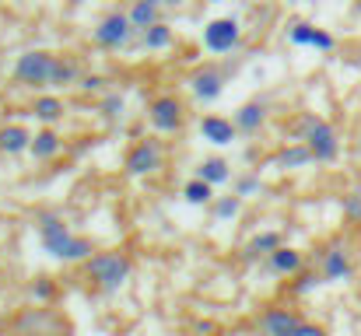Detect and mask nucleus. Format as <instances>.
Here are the masks:
<instances>
[{
	"label": "nucleus",
	"instance_id": "6",
	"mask_svg": "<svg viewBox=\"0 0 361 336\" xmlns=\"http://www.w3.org/2000/svg\"><path fill=\"white\" fill-rule=\"evenodd\" d=\"M204 46L211 53H228L239 46V21L235 18H214L207 28H204Z\"/></svg>",
	"mask_w": 361,
	"mask_h": 336
},
{
	"label": "nucleus",
	"instance_id": "15",
	"mask_svg": "<svg viewBox=\"0 0 361 336\" xmlns=\"http://www.w3.org/2000/svg\"><path fill=\"white\" fill-rule=\"evenodd\" d=\"M193 95L200 99V102H214L218 95H221V74L218 70H200L197 77H193Z\"/></svg>",
	"mask_w": 361,
	"mask_h": 336
},
{
	"label": "nucleus",
	"instance_id": "10",
	"mask_svg": "<svg viewBox=\"0 0 361 336\" xmlns=\"http://www.w3.org/2000/svg\"><path fill=\"white\" fill-rule=\"evenodd\" d=\"M298 326H302V319H298L295 309H267L263 319H259L263 336H295Z\"/></svg>",
	"mask_w": 361,
	"mask_h": 336
},
{
	"label": "nucleus",
	"instance_id": "21",
	"mask_svg": "<svg viewBox=\"0 0 361 336\" xmlns=\"http://www.w3.org/2000/svg\"><path fill=\"white\" fill-rule=\"evenodd\" d=\"M140 42H144V49H165L172 42V28L165 21H158V25H151V28L140 32Z\"/></svg>",
	"mask_w": 361,
	"mask_h": 336
},
{
	"label": "nucleus",
	"instance_id": "23",
	"mask_svg": "<svg viewBox=\"0 0 361 336\" xmlns=\"http://www.w3.org/2000/svg\"><path fill=\"white\" fill-rule=\"evenodd\" d=\"M274 249H281V235H277V231H263V235H256V238L245 245V256L256 259V256H270Z\"/></svg>",
	"mask_w": 361,
	"mask_h": 336
},
{
	"label": "nucleus",
	"instance_id": "11",
	"mask_svg": "<svg viewBox=\"0 0 361 336\" xmlns=\"http://www.w3.org/2000/svg\"><path fill=\"white\" fill-rule=\"evenodd\" d=\"M235 133H239L235 119H221V116H204L200 119V137L218 144V147H228L235 140Z\"/></svg>",
	"mask_w": 361,
	"mask_h": 336
},
{
	"label": "nucleus",
	"instance_id": "9",
	"mask_svg": "<svg viewBox=\"0 0 361 336\" xmlns=\"http://www.w3.org/2000/svg\"><path fill=\"white\" fill-rule=\"evenodd\" d=\"M161 168V147L154 140H140L126 154V175H151Z\"/></svg>",
	"mask_w": 361,
	"mask_h": 336
},
{
	"label": "nucleus",
	"instance_id": "2",
	"mask_svg": "<svg viewBox=\"0 0 361 336\" xmlns=\"http://www.w3.org/2000/svg\"><path fill=\"white\" fill-rule=\"evenodd\" d=\"M85 270H88V280L99 287V291H120L123 284H126V277H130V256L126 252H95L88 263H85Z\"/></svg>",
	"mask_w": 361,
	"mask_h": 336
},
{
	"label": "nucleus",
	"instance_id": "3",
	"mask_svg": "<svg viewBox=\"0 0 361 336\" xmlns=\"http://www.w3.org/2000/svg\"><path fill=\"white\" fill-rule=\"evenodd\" d=\"M298 130H302V140L309 144V151H312L316 161H334V158H337L341 140H337V130H334L326 119L305 116V119L298 123Z\"/></svg>",
	"mask_w": 361,
	"mask_h": 336
},
{
	"label": "nucleus",
	"instance_id": "12",
	"mask_svg": "<svg viewBox=\"0 0 361 336\" xmlns=\"http://www.w3.org/2000/svg\"><path fill=\"white\" fill-rule=\"evenodd\" d=\"M267 266H270L277 277H295V273H302L305 259H302V252H298V249L281 245V249H274V252L267 256Z\"/></svg>",
	"mask_w": 361,
	"mask_h": 336
},
{
	"label": "nucleus",
	"instance_id": "14",
	"mask_svg": "<svg viewBox=\"0 0 361 336\" xmlns=\"http://www.w3.org/2000/svg\"><path fill=\"white\" fill-rule=\"evenodd\" d=\"M28 147H32V133H28L25 126L11 123V126L0 130V151H4V154H21V151H28Z\"/></svg>",
	"mask_w": 361,
	"mask_h": 336
},
{
	"label": "nucleus",
	"instance_id": "31",
	"mask_svg": "<svg viewBox=\"0 0 361 336\" xmlns=\"http://www.w3.org/2000/svg\"><path fill=\"white\" fill-rule=\"evenodd\" d=\"M256 186H259V179H256V175H249V179H242L239 182V189H235V193H239V197H249Z\"/></svg>",
	"mask_w": 361,
	"mask_h": 336
},
{
	"label": "nucleus",
	"instance_id": "7",
	"mask_svg": "<svg viewBox=\"0 0 361 336\" xmlns=\"http://www.w3.org/2000/svg\"><path fill=\"white\" fill-rule=\"evenodd\" d=\"M355 273V263H351V252H348V245H330L326 252H323V266H319V277L326 280V284H341V280H348Z\"/></svg>",
	"mask_w": 361,
	"mask_h": 336
},
{
	"label": "nucleus",
	"instance_id": "26",
	"mask_svg": "<svg viewBox=\"0 0 361 336\" xmlns=\"http://www.w3.org/2000/svg\"><path fill=\"white\" fill-rule=\"evenodd\" d=\"M53 291H56V287H53V280H49V277H39V280L32 284V298H35L39 305L53 301Z\"/></svg>",
	"mask_w": 361,
	"mask_h": 336
},
{
	"label": "nucleus",
	"instance_id": "35",
	"mask_svg": "<svg viewBox=\"0 0 361 336\" xmlns=\"http://www.w3.org/2000/svg\"><path fill=\"white\" fill-rule=\"evenodd\" d=\"M0 326H4V316H0Z\"/></svg>",
	"mask_w": 361,
	"mask_h": 336
},
{
	"label": "nucleus",
	"instance_id": "33",
	"mask_svg": "<svg viewBox=\"0 0 361 336\" xmlns=\"http://www.w3.org/2000/svg\"><path fill=\"white\" fill-rule=\"evenodd\" d=\"M161 4H165V7H179L183 0H161Z\"/></svg>",
	"mask_w": 361,
	"mask_h": 336
},
{
	"label": "nucleus",
	"instance_id": "18",
	"mask_svg": "<svg viewBox=\"0 0 361 336\" xmlns=\"http://www.w3.org/2000/svg\"><path fill=\"white\" fill-rule=\"evenodd\" d=\"M32 116L42 119V123H56V119H63V99H56V95H42V99H35Z\"/></svg>",
	"mask_w": 361,
	"mask_h": 336
},
{
	"label": "nucleus",
	"instance_id": "20",
	"mask_svg": "<svg viewBox=\"0 0 361 336\" xmlns=\"http://www.w3.org/2000/svg\"><path fill=\"white\" fill-rule=\"evenodd\" d=\"M183 197H186V204H193V207H207V204H214V186L197 175L193 182H186Z\"/></svg>",
	"mask_w": 361,
	"mask_h": 336
},
{
	"label": "nucleus",
	"instance_id": "16",
	"mask_svg": "<svg viewBox=\"0 0 361 336\" xmlns=\"http://www.w3.org/2000/svg\"><path fill=\"white\" fill-rule=\"evenodd\" d=\"M197 175H200L204 182H211V186H221V182L232 179V165H228L225 158H207V161H200Z\"/></svg>",
	"mask_w": 361,
	"mask_h": 336
},
{
	"label": "nucleus",
	"instance_id": "1",
	"mask_svg": "<svg viewBox=\"0 0 361 336\" xmlns=\"http://www.w3.org/2000/svg\"><path fill=\"white\" fill-rule=\"evenodd\" d=\"M39 238H42V249L53 256V259H63V263H88L92 259V242L85 235H74L67 224L53 214H46L39 224Z\"/></svg>",
	"mask_w": 361,
	"mask_h": 336
},
{
	"label": "nucleus",
	"instance_id": "34",
	"mask_svg": "<svg viewBox=\"0 0 361 336\" xmlns=\"http://www.w3.org/2000/svg\"><path fill=\"white\" fill-rule=\"evenodd\" d=\"M358 14H361V0H358Z\"/></svg>",
	"mask_w": 361,
	"mask_h": 336
},
{
	"label": "nucleus",
	"instance_id": "29",
	"mask_svg": "<svg viewBox=\"0 0 361 336\" xmlns=\"http://www.w3.org/2000/svg\"><path fill=\"white\" fill-rule=\"evenodd\" d=\"M123 109H126V106H123L120 95H106V99H102V112H106L109 119H120Z\"/></svg>",
	"mask_w": 361,
	"mask_h": 336
},
{
	"label": "nucleus",
	"instance_id": "17",
	"mask_svg": "<svg viewBox=\"0 0 361 336\" xmlns=\"http://www.w3.org/2000/svg\"><path fill=\"white\" fill-rule=\"evenodd\" d=\"M263 119H267V109H263L259 102H245V106L235 112V126H239V130H245V133L259 130V126H263Z\"/></svg>",
	"mask_w": 361,
	"mask_h": 336
},
{
	"label": "nucleus",
	"instance_id": "19",
	"mask_svg": "<svg viewBox=\"0 0 361 336\" xmlns=\"http://www.w3.org/2000/svg\"><path fill=\"white\" fill-rule=\"evenodd\" d=\"M277 161H281V168H305V165H309V161H316V158H312L309 144L302 140V144H291V147H284Z\"/></svg>",
	"mask_w": 361,
	"mask_h": 336
},
{
	"label": "nucleus",
	"instance_id": "27",
	"mask_svg": "<svg viewBox=\"0 0 361 336\" xmlns=\"http://www.w3.org/2000/svg\"><path fill=\"white\" fill-rule=\"evenodd\" d=\"M312 39H316V28L312 25H295L291 28V42L295 46H312Z\"/></svg>",
	"mask_w": 361,
	"mask_h": 336
},
{
	"label": "nucleus",
	"instance_id": "4",
	"mask_svg": "<svg viewBox=\"0 0 361 336\" xmlns=\"http://www.w3.org/2000/svg\"><path fill=\"white\" fill-rule=\"evenodd\" d=\"M53 63H56V56H49V53H42V49H28V53L18 56L14 77H18L25 88H46L49 77H53Z\"/></svg>",
	"mask_w": 361,
	"mask_h": 336
},
{
	"label": "nucleus",
	"instance_id": "25",
	"mask_svg": "<svg viewBox=\"0 0 361 336\" xmlns=\"http://www.w3.org/2000/svg\"><path fill=\"white\" fill-rule=\"evenodd\" d=\"M239 211H242V197H239V193L214 200V218H218V221H225V218H235Z\"/></svg>",
	"mask_w": 361,
	"mask_h": 336
},
{
	"label": "nucleus",
	"instance_id": "5",
	"mask_svg": "<svg viewBox=\"0 0 361 336\" xmlns=\"http://www.w3.org/2000/svg\"><path fill=\"white\" fill-rule=\"evenodd\" d=\"M137 28L130 25V14H120V11H113L109 18H102V25L95 28V42L102 46V49H123L126 42H130V35H133Z\"/></svg>",
	"mask_w": 361,
	"mask_h": 336
},
{
	"label": "nucleus",
	"instance_id": "24",
	"mask_svg": "<svg viewBox=\"0 0 361 336\" xmlns=\"http://www.w3.org/2000/svg\"><path fill=\"white\" fill-rule=\"evenodd\" d=\"M71 81H78V63L74 60H56L49 85H71Z\"/></svg>",
	"mask_w": 361,
	"mask_h": 336
},
{
	"label": "nucleus",
	"instance_id": "30",
	"mask_svg": "<svg viewBox=\"0 0 361 336\" xmlns=\"http://www.w3.org/2000/svg\"><path fill=\"white\" fill-rule=\"evenodd\" d=\"M295 336H330V333H326L323 326H316V323H302V326H298V333H295Z\"/></svg>",
	"mask_w": 361,
	"mask_h": 336
},
{
	"label": "nucleus",
	"instance_id": "32",
	"mask_svg": "<svg viewBox=\"0 0 361 336\" xmlns=\"http://www.w3.org/2000/svg\"><path fill=\"white\" fill-rule=\"evenodd\" d=\"M81 88H85V92H99V88H102V77H95V74H92V77H85V81H81Z\"/></svg>",
	"mask_w": 361,
	"mask_h": 336
},
{
	"label": "nucleus",
	"instance_id": "28",
	"mask_svg": "<svg viewBox=\"0 0 361 336\" xmlns=\"http://www.w3.org/2000/svg\"><path fill=\"white\" fill-rule=\"evenodd\" d=\"M344 218L348 221H361V193H348L344 197Z\"/></svg>",
	"mask_w": 361,
	"mask_h": 336
},
{
	"label": "nucleus",
	"instance_id": "8",
	"mask_svg": "<svg viewBox=\"0 0 361 336\" xmlns=\"http://www.w3.org/2000/svg\"><path fill=\"white\" fill-rule=\"evenodd\" d=\"M147 119H151L154 130H161V133H176V130L183 126V106H179V99H172V95L154 99L151 109H147Z\"/></svg>",
	"mask_w": 361,
	"mask_h": 336
},
{
	"label": "nucleus",
	"instance_id": "22",
	"mask_svg": "<svg viewBox=\"0 0 361 336\" xmlns=\"http://www.w3.org/2000/svg\"><path fill=\"white\" fill-rule=\"evenodd\" d=\"M28 151H32L35 158H42V161H46V158H53V154L60 151V137H56L53 130H42V133H35V137H32V147H28Z\"/></svg>",
	"mask_w": 361,
	"mask_h": 336
},
{
	"label": "nucleus",
	"instance_id": "13",
	"mask_svg": "<svg viewBox=\"0 0 361 336\" xmlns=\"http://www.w3.org/2000/svg\"><path fill=\"white\" fill-rule=\"evenodd\" d=\"M161 21V0H133V7H130V25L137 28V32H144V28H151V25H158Z\"/></svg>",
	"mask_w": 361,
	"mask_h": 336
}]
</instances>
